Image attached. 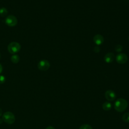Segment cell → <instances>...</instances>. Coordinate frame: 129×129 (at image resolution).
Wrapping results in <instances>:
<instances>
[{
  "label": "cell",
  "mask_w": 129,
  "mask_h": 129,
  "mask_svg": "<svg viewBox=\"0 0 129 129\" xmlns=\"http://www.w3.org/2000/svg\"><path fill=\"white\" fill-rule=\"evenodd\" d=\"M128 103L127 101L123 98H119L114 103L115 109L119 112L124 111L127 107Z\"/></svg>",
  "instance_id": "obj_1"
},
{
  "label": "cell",
  "mask_w": 129,
  "mask_h": 129,
  "mask_svg": "<svg viewBox=\"0 0 129 129\" xmlns=\"http://www.w3.org/2000/svg\"><path fill=\"white\" fill-rule=\"evenodd\" d=\"M128 41H129V37H128Z\"/></svg>",
  "instance_id": "obj_22"
},
{
  "label": "cell",
  "mask_w": 129,
  "mask_h": 129,
  "mask_svg": "<svg viewBox=\"0 0 129 129\" xmlns=\"http://www.w3.org/2000/svg\"><path fill=\"white\" fill-rule=\"evenodd\" d=\"M18 20L17 18L14 15H9L5 20L6 24L10 27H14L17 24Z\"/></svg>",
  "instance_id": "obj_4"
},
{
  "label": "cell",
  "mask_w": 129,
  "mask_h": 129,
  "mask_svg": "<svg viewBox=\"0 0 129 129\" xmlns=\"http://www.w3.org/2000/svg\"><path fill=\"white\" fill-rule=\"evenodd\" d=\"M116 61L119 64H124L126 62L128 59L127 56L125 53H119L115 57Z\"/></svg>",
  "instance_id": "obj_6"
},
{
  "label": "cell",
  "mask_w": 129,
  "mask_h": 129,
  "mask_svg": "<svg viewBox=\"0 0 129 129\" xmlns=\"http://www.w3.org/2000/svg\"><path fill=\"white\" fill-rule=\"evenodd\" d=\"M116 95L115 93L112 90H107L105 93V97L108 101H113L116 98Z\"/></svg>",
  "instance_id": "obj_7"
},
{
  "label": "cell",
  "mask_w": 129,
  "mask_h": 129,
  "mask_svg": "<svg viewBox=\"0 0 129 129\" xmlns=\"http://www.w3.org/2000/svg\"><path fill=\"white\" fill-rule=\"evenodd\" d=\"M2 113H3V111H2V109L0 108V117L2 115Z\"/></svg>",
  "instance_id": "obj_20"
},
{
  "label": "cell",
  "mask_w": 129,
  "mask_h": 129,
  "mask_svg": "<svg viewBox=\"0 0 129 129\" xmlns=\"http://www.w3.org/2000/svg\"><path fill=\"white\" fill-rule=\"evenodd\" d=\"M122 48H123V47L121 45L118 44V45H116V46L115 47V50L117 52H120L122 51Z\"/></svg>",
  "instance_id": "obj_15"
},
{
  "label": "cell",
  "mask_w": 129,
  "mask_h": 129,
  "mask_svg": "<svg viewBox=\"0 0 129 129\" xmlns=\"http://www.w3.org/2000/svg\"><path fill=\"white\" fill-rule=\"evenodd\" d=\"M122 119L125 122H129V112H126L122 115Z\"/></svg>",
  "instance_id": "obj_13"
},
{
  "label": "cell",
  "mask_w": 129,
  "mask_h": 129,
  "mask_svg": "<svg viewBox=\"0 0 129 129\" xmlns=\"http://www.w3.org/2000/svg\"><path fill=\"white\" fill-rule=\"evenodd\" d=\"M112 107V104L108 101L105 102L102 104V108L103 110L105 111H109L111 109Z\"/></svg>",
  "instance_id": "obj_10"
},
{
  "label": "cell",
  "mask_w": 129,
  "mask_h": 129,
  "mask_svg": "<svg viewBox=\"0 0 129 129\" xmlns=\"http://www.w3.org/2000/svg\"><path fill=\"white\" fill-rule=\"evenodd\" d=\"M100 48L98 46H96L94 48V51L96 52V53H98L100 52Z\"/></svg>",
  "instance_id": "obj_17"
},
{
  "label": "cell",
  "mask_w": 129,
  "mask_h": 129,
  "mask_svg": "<svg viewBox=\"0 0 129 129\" xmlns=\"http://www.w3.org/2000/svg\"><path fill=\"white\" fill-rule=\"evenodd\" d=\"M8 14L7 9L6 8L3 7L0 9V16L1 17H5Z\"/></svg>",
  "instance_id": "obj_12"
},
{
  "label": "cell",
  "mask_w": 129,
  "mask_h": 129,
  "mask_svg": "<svg viewBox=\"0 0 129 129\" xmlns=\"http://www.w3.org/2000/svg\"><path fill=\"white\" fill-rule=\"evenodd\" d=\"M79 129H93L92 127L88 124H82L79 128Z\"/></svg>",
  "instance_id": "obj_14"
},
{
  "label": "cell",
  "mask_w": 129,
  "mask_h": 129,
  "mask_svg": "<svg viewBox=\"0 0 129 129\" xmlns=\"http://www.w3.org/2000/svg\"><path fill=\"white\" fill-rule=\"evenodd\" d=\"M2 71H3V67L2 64L0 63V74L2 72Z\"/></svg>",
  "instance_id": "obj_19"
},
{
  "label": "cell",
  "mask_w": 129,
  "mask_h": 129,
  "mask_svg": "<svg viewBox=\"0 0 129 129\" xmlns=\"http://www.w3.org/2000/svg\"><path fill=\"white\" fill-rule=\"evenodd\" d=\"M3 121H3V119H2V118H0V124H2V122H3Z\"/></svg>",
  "instance_id": "obj_21"
},
{
  "label": "cell",
  "mask_w": 129,
  "mask_h": 129,
  "mask_svg": "<svg viewBox=\"0 0 129 129\" xmlns=\"http://www.w3.org/2000/svg\"><path fill=\"white\" fill-rule=\"evenodd\" d=\"M45 129H55V128L52 126H48Z\"/></svg>",
  "instance_id": "obj_18"
},
{
  "label": "cell",
  "mask_w": 129,
  "mask_h": 129,
  "mask_svg": "<svg viewBox=\"0 0 129 129\" xmlns=\"http://www.w3.org/2000/svg\"><path fill=\"white\" fill-rule=\"evenodd\" d=\"M20 49L21 45L17 42H11L8 46V50L9 52L12 54H14L19 52L20 50Z\"/></svg>",
  "instance_id": "obj_3"
},
{
  "label": "cell",
  "mask_w": 129,
  "mask_h": 129,
  "mask_svg": "<svg viewBox=\"0 0 129 129\" xmlns=\"http://www.w3.org/2000/svg\"><path fill=\"white\" fill-rule=\"evenodd\" d=\"M2 119L4 122L9 124H13L16 120L14 114L10 111L5 112L2 116Z\"/></svg>",
  "instance_id": "obj_2"
},
{
  "label": "cell",
  "mask_w": 129,
  "mask_h": 129,
  "mask_svg": "<svg viewBox=\"0 0 129 129\" xmlns=\"http://www.w3.org/2000/svg\"><path fill=\"white\" fill-rule=\"evenodd\" d=\"M0 57H1V54H0Z\"/></svg>",
  "instance_id": "obj_23"
},
{
  "label": "cell",
  "mask_w": 129,
  "mask_h": 129,
  "mask_svg": "<svg viewBox=\"0 0 129 129\" xmlns=\"http://www.w3.org/2000/svg\"><path fill=\"white\" fill-rule=\"evenodd\" d=\"M93 41L97 45H100L104 42L103 37L100 34H96L93 37Z\"/></svg>",
  "instance_id": "obj_9"
},
{
  "label": "cell",
  "mask_w": 129,
  "mask_h": 129,
  "mask_svg": "<svg viewBox=\"0 0 129 129\" xmlns=\"http://www.w3.org/2000/svg\"><path fill=\"white\" fill-rule=\"evenodd\" d=\"M6 81V78L3 75H0V84H3Z\"/></svg>",
  "instance_id": "obj_16"
},
{
  "label": "cell",
  "mask_w": 129,
  "mask_h": 129,
  "mask_svg": "<svg viewBox=\"0 0 129 129\" xmlns=\"http://www.w3.org/2000/svg\"><path fill=\"white\" fill-rule=\"evenodd\" d=\"M38 69L42 71H45L49 69L50 68V64L49 62L47 60H41L38 63Z\"/></svg>",
  "instance_id": "obj_5"
},
{
  "label": "cell",
  "mask_w": 129,
  "mask_h": 129,
  "mask_svg": "<svg viewBox=\"0 0 129 129\" xmlns=\"http://www.w3.org/2000/svg\"><path fill=\"white\" fill-rule=\"evenodd\" d=\"M114 58L115 55L112 52H108L106 53L104 57V61L108 63H111L112 62H113V61L114 60Z\"/></svg>",
  "instance_id": "obj_8"
},
{
  "label": "cell",
  "mask_w": 129,
  "mask_h": 129,
  "mask_svg": "<svg viewBox=\"0 0 129 129\" xmlns=\"http://www.w3.org/2000/svg\"><path fill=\"white\" fill-rule=\"evenodd\" d=\"M11 60L14 63H17L20 60V57L18 55L14 54L11 56Z\"/></svg>",
  "instance_id": "obj_11"
}]
</instances>
